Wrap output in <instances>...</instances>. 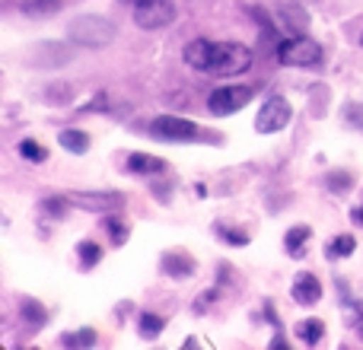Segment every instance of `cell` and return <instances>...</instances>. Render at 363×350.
<instances>
[{
	"label": "cell",
	"instance_id": "obj_19",
	"mask_svg": "<svg viewBox=\"0 0 363 350\" xmlns=\"http://www.w3.org/2000/svg\"><path fill=\"white\" fill-rule=\"evenodd\" d=\"M67 194H64V198H45L42 204H38V210L45 213V217H55V220H61L64 217V210H67Z\"/></svg>",
	"mask_w": 363,
	"mask_h": 350
},
{
	"label": "cell",
	"instance_id": "obj_5",
	"mask_svg": "<svg viewBox=\"0 0 363 350\" xmlns=\"http://www.w3.org/2000/svg\"><path fill=\"white\" fill-rule=\"evenodd\" d=\"M172 19H176V4L172 0H138L134 4V23L147 32L163 29Z\"/></svg>",
	"mask_w": 363,
	"mask_h": 350
},
{
	"label": "cell",
	"instance_id": "obj_21",
	"mask_svg": "<svg viewBox=\"0 0 363 350\" xmlns=\"http://www.w3.org/2000/svg\"><path fill=\"white\" fill-rule=\"evenodd\" d=\"M99 258H102V249H99V245L89 242V239H86V242H80V261H83V268H93Z\"/></svg>",
	"mask_w": 363,
	"mask_h": 350
},
{
	"label": "cell",
	"instance_id": "obj_24",
	"mask_svg": "<svg viewBox=\"0 0 363 350\" xmlns=\"http://www.w3.org/2000/svg\"><path fill=\"white\" fill-rule=\"evenodd\" d=\"M325 185L332 188V191H347V188H351V175H345V172H335V175H328L325 179Z\"/></svg>",
	"mask_w": 363,
	"mask_h": 350
},
{
	"label": "cell",
	"instance_id": "obj_8",
	"mask_svg": "<svg viewBox=\"0 0 363 350\" xmlns=\"http://www.w3.org/2000/svg\"><path fill=\"white\" fill-rule=\"evenodd\" d=\"M252 102V86H220L207 96V108L213 115H233Z\"/></svg>",
	"mask_w": 363,
	"mask_h": 350
},
{
	"label": "cell",
	"instance_id": "obj_4",
	"mask_svg": "<svg viewBox=\"0 0 363 350\" xmlns=\"http://www.w3.org/2000/svg\"><path fill=\"white\" fill-rule=\"evenodd\" d=\"M150 134L157 140H166V144H179V140L188 144V140L201 137V128L194 125V121L182 118V115H160V118H153Z\"/></svg>",
	"mask_w": 363,
	"mask_h": 350
},
{
	"label": "cell",
	"instance_id": "obj_25",
	"mask_svg": "<svg viewBox=\"0 0 363 350\" xmlns=\"http://www.w3.org/2000/svg\"><path fill=\"white\" fill-rule=\"evenodd\" d=\"M354 328H357V334L363 338V303H357V309H354Z\"/></svg>",
	"mask_w": 363,
	"mask_h": 350
},
{
	"label": "cell",
	"instance_id": "obj_3",
	"mask_svg": "<svg viewBox=\"0 0 363 350\" xmlns=\"http://www.w3.org/2000/svg\"><path fill=\"white\" fill-rule=\"evenodd\" d=\"M277 61L284 67H319L322 64V48L315 38L309 35H294L287 42L277 45Z\"/></svg>",
	"mask_w": 363,
	"mask_h": 350
},
{
	"label": "cell",
	"instance_id": "obj_12",
	"mask_svg": "<svg viewBox=\"0 0 363 350\" xmlns=\"http://www.w3.org/2000/svg\"><path fill=\"white\" fill-rule=\"evenodd\" d=\"M309 239H313V230H309V226H294V230H287V236H284V249H287L290 258H303L306 255Z\"/></svg>",
	"mask_w": 363,
	"mask_h": 350
},
{
	"label": "cell",
	"instance_id": "obj_20",
	"mask_svg": "<svg viewBox=\"0 0 363 350\" xmlns=\"http://www.w3.org/2000/svg\"><path fill=\"white\" fill-rule=\"evenodd\" d=\"M19 157H26L29 163H45L48 153H45V147H38L35 140H19Z\"/></svg>",
	"mask_w": 363,
	"mask_h": 350
},
{
	"label": "cell",
	"instance_id": "obj_6",
	"mask_svg": "<svg viewBox=\"0 0 363 350\" xmlns=\"http://www.w3.org/2000/svg\"><path fill=\"white\" fill-rule=\"evenodd\" d=\"M290 118H294L290 102L284 99V96H271V99L264 102V106L258 108V115H255V131L258 134H277V131H284V128L290 125Z\"/></svg>",
	"mask_w": 363,
	"mask_h": 350
},
{
	"label": "cell",
	"instance_id": "obj_11",
	"mask_svg": "<svg viewBox=\"0 0 363 350\" xmlns=\"http://www.w3.org/2000/svg\"><path fill=\"white\" fill-rule=\"evenodd\" d=\"M125 169L134 175H160V172H166V159L150 157V153H131Z\"/></svg>",
	"mask_w": 363,
	"mask_h": 350
},
{
	"label": "cell",
	"instance_id": "obj_16",
	"mask_svg": "<svg viewBox=\"0 0 363 350\" xmlns=\"http://www.w3.org/2000/svg\"><path fill=\"white\" fill-rule=\"evenodd\" d=\"M354 249H357V239L345 232V236H335L332 242L325 245V258H332V261L335 258H347V255H354Z\"/></svg>",
	"mask_w": 363,
	"mask_h": 350
},
{
	"label": "cell",
	"instance_id": "obj_7",
	"mask_svg": "<svg viewBox=\"0 0 363 350\" xmlns=\"http://www.w3.org/2000/svg\"><path fill=\"white\" fill-rule=\"evenodd\" d=\"M67 201L80 210H89V213H115L125 207V198L118 191H70Z\"/></svg>",
	"mask_w": 363,
	"mask_h": 350
},
{
	"label": "cell",
	"instance_id": "obj_14",
	"mask_svg": "<svg viewBox=\"0 0 363 350\" xmlns=\"http://www.w3.org/2000/svg\"><path fill=\"white\" fill-rule=\"evenodd\" d=\"M163 328H166V319H163V315H157V312H144L138 319V334L144 341L160 338V334H163Z\"/></svg>",
	"mask_w": 363,
	"mask_h": 350
},
{
	"label": "cell",
	"instance_id": "obj_29",
	"mask_svg": "<svg viewBox=\"0 0 363 350\" xmlns=\"http://www.w3.org/2000/svg\"><path fill=\"white\" fill-rule=\"evenodd\" d=\"M360 45H363V35H360Z\"/></svg>",
	"mask_w": 363,
	"mask_h": 350
},
{
	"label": "cell",
	"instance_id": "obj_26",
	"mask_svg": "<svg viewBox=\"0 0 363 350\" xmlns=\"http://www.w3.org/2000/svg\"><path fill=\"white\" fill-rule=\"evenodd\" d=\"M271 347H274V350H287L290 344H287V341H284V334L277 332V334H274V341H271Z\"/></svg>",
	"mask_w": 363,
	"mask_h": 350
},
{
	"label": "cell",
	"instance_id": "obj_23",
	"mask_svg": "<svg viewBox=\"0 0 363 350\" xmlns=\"http://www.w3.org/2000/svg\"><path fill=\"white\" fill-rule=\"evenodd\" d=\"M106 226H108V232H112V242H115V245H125V242H128V226H121L115 217H108Z\"/></svg>",
	"mask_w": 363,
	"mask_h": 350
},
{
	"label": "cell",
	"instance_id": "obj_9",
	"mask_svg": "<svg viewBox=\"0 0 363 350\" xmlns=\"http://www.w3.org/2000/svg\"><path fill=\"white\" fill-rule=\"evenodd\" d=\"M290 296H294V303L296 306H315V303L322 300V283H319V277L315 274H296V281H294V287H290Z\"/></svg>",
	"mask_w": 363,
	"mask_h": 350
},
{
	"label": "cell",
	"instance_id": "obj_2",
	"mask_svg": "<svg viewBox=\"0 0 363 350\" xmlns=\"http://www.w3.org/2000/svg\"><path fill=\"white\" fill-rule=\"evenodd\" d=\"M67 35L74 38L77 45H86V48H102V45H108L115 38V26L108 23V19L86 13V16H77L74 23L67 26Z\"/></svg>",
	"mask_w": 363,
	"mask_h": 350
},
{
	"label": "cell",
	"instance_id": "obj_18",
	"mask_svg": "<svg viewBox=\"0 0 363 350\" xmlns=\"http://www.w3.org/2000/svg\"><path fill=\"white\" fill-rule=\"evenodd\" d=\"M61 344L64 347H93L96 344V332L93 328H80V332L61 334Z\"/></svg>",
	"mask_w": 363,
	"mask_h": 350
},
{
	"label": "cell",
	"instance_id": "obj_1",
	"mask_svg": "<svg viewBox=\"0 0 363 350\" xmlns=\"http://www.w3.org/2000/svg\"><path fill=\"white\" fill-rule=\"evenodd\" d=\"M185 64L198 74L211 77H239L252 67V51L239 42H211L194 38L185 45Z\"/></svg>",
	"mask_w": 363,
	"mask_h": 350
},
{
	"label": "cell",
	"instance_id": "obj_15",
	"mask_svg": "<svg viewBox=\"0 0 363 350\" xmlns=\"http://www.w3.org/2000/svg\"><path fill=\"white\" fill-rule=\"evenodd\" d=\"M322 334H325V325H322L319 319H306V322H300V325H296V338H300L306 347L319 344Z\"/></svg>",
	"mask_w": 363,
	"mask_h": 350
},
{
	"label": "cell",
	"instance_id": "obj_13",
	"mask_svg": "<svg viewBox=\"0 0 363 350\" xmlns=\"http://www.w3.org/2000/svg\"><path fill=\"white\" fill-rule=\"evenodd\" d=\"M57 144H61L67 153H77V157H83V153L89 150V134L86 131H74V128H70V131L57 134Z\"/></svg>",
	"mask_w": 363,
	"mask_h": 350
},
{
	"label": "cell",
	"instance_id": "obj_22",
	"mask_svg": "<svg viewBox=\"0 0 363 350\" xmlns=\"http://www.w3.org/2000/svg\"><path fill=\"white\" fill-rule=\"evenodd\" d=\"M217 236H220V239H226V245H236V249L249 245V236H245V232H239V230H226L223 223L217 226Z\"/></svg>",
	"mask_w": 363,
	"mask_h": 350
},
{
	"label": "cell",
	"instance_id": "obj_28",
	"mask_svg": "<svg viewBox=\"0 0 363 350\" xmlns=\"http://www.w3.org/2000/svg\"><path fill=\"white\" fill-rule=\"evenodd\" d=\"M185 350H194V347H201V341L198 338H185V344H182Z\"/></svg>",
	"mask_w": 363,
	"mask_h": 350
},
{
	"label": "cell",
	"instance_id": "obj_10",
	"mask_svg": "<svg viewBox=\"0 0 363 350\" xmlns=\"http://www.w3.org/2000/svg\"><path fill=\"white\" fill-rule=\"evenodd\" d=\"M163 274L176 277V281H185V277L194 274V258L188 252H166L163 255Z\"/></svg>",
	"mask_w": 363,
	"mask_h": 350
},
{
	"label": "cell",
	"instance_id": "obj_27",
	"mask_svg": "<svg viewBox=\"0 0 363 350\" xmlns=\"http://www.w3.org/2000/svg\"><path fill=\"white\" fill-rule=\"evenodd\" d=\"M351 220H354L357 226H363V204H360V207H354V210H351Z\"/></svg>",
	"mask_w": 363,
	"mask_h": 350
},
{
	"label": "cell",
	"instance_id": "obj_17",
	"mask_svg": "<svg viewBox=\"0 0 363 350\" xmlns=\"http://www.w3.org/2000/svg\"><path fill=\"white\" fill-rule=\"evenodd\" d=\"M19 312H23V319L29 322L32 328H42L45 319H48L45 306H42V303H35V300H23V303H19Z\"/></svg>",
	"mask_w": 363,
	"mask_h": 350
}]
</instances>
